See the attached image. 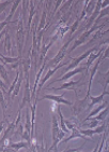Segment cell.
<instances>
[{
  "label": "cell",
  "instance_id": "52a82bcc",
  "mask_svg": "<svg viewBox=\"0 0 109 152\" xmlns=\"http://www.w3.org/2000/svg\"><path fill=\"white\" fill-rule=\"evenodd\" d=\"M62 66H65V64L59 65V66H56V67H54V69H50V70H49L48 72H47V75H46V76L44 77L43 79L41 80V83H40V88H42V86H43V84H44V83H45V82L47 81V80H48L49 78H50V77H52V75H54V73L56 72V71H57V69H58V68L62 67Z\"/></svg>",
  "mask_w": 109,
  "mask_h": 152
},
{
  "label": "cell",
  "instance_id": "5b68a950",
  "mask_svg": "<svg viewBox=\"0 0 109 152\" xmlns=\"http://www.w3.org/2000/svg\"><path fill=\"white\" fill-rule=\"evenodd\" d=\"M85 69H87V68L86 67H81V68H77V69H74L73 71H69L67 73H65V76H63L62 78H60V79L56 80V81H64V80H66V79H70V78H72L73 76H75L76 73L81 72V71H83Z\"/></svg>",
  "mask_w": 109,
  "mask_h": 152
},
{
  "label": "cell",
  "instance_id": "9c48e42d",
  "mask_svg": "<svg viewBox=\"0 0 109 152\" xmlns=\"http://www.w3.org/2000/svg\"><path fill=\"white\" fill-rule=\"evenodd\" d=\"M79 81H70V82H66V83H64V84H62L60 86V88H54L52 90H54V91H57V90H65V88H72L73 85L77 84ZM73 90V88H72Z\"/></svg>",
  "mask_w": 109,
  "mask_h": 152
},
{
  "label": "cell",
  "instance_id": "3957f363",
  "mask_svg": "<svg viewBox=\"0 0 109 152\" xmlns=\"http://www.w3.org/2000/svg\"><path fill=\"white\" fill-rule=\"evenodd\" d=\"M65 93H63L61 96H54V95H44L43 98H45V99H50L52 100V102H62V104H65V105H72V102H69V100H65L63 98V95Z\"/></svg>",
  "mask_w": 109,
  "mask_h": 152
},
{
  "label": "cell",
  "instance_id": "4fadbf2b",
  "mask_svg": "<svg viewBox=\"0 0 109 152\" xmlns=\"http://www.w3.org/2000/svg\"><path fill=\"white\" fill-rule=\"evenodd\" d=\"M11 148H14V149H20V148H25L27 147V143L25 142H20V143H13V145H10Z\"/></svg>",
  "mask_w": 109,
  "mask_h": 152
},
{
  "label": "cell",
  "instance_id": "277c9868",
  "mask_svg": "<svg viewBox=\"0 0 109 152\" xmlns=\"http://www.w3.org/2000/svg\"><path fill=\"white\" fill-rule=\"evenodd\" d=\"M93 51H94V49H90L89 51H88V52H86V53H83L82 55L81 56H79V57H78V58H76L74 61V63H73L72 65H71V66H70V67H67V69H66V70L67 71H70L71 70V69H73V68H75L76 67V66H77L78 64H79V63H80L81 61H82L83 58H86V57H88V56H90V54H91L92 52H93Z\"/></svg>",
  "mask_w": 109,
  "mask_h": 152
},
{
  "label": "cell",
  "instance_id": "8fae6325",
  "mask_svg": "<svg viewBox=\"0 0 109 152\" xmlns=\"http://www.w3.org/2000/svg\"><path fill=\"white\" fill-rule=\"evenodd\" d=\"M106 105H107V102H104V104H100V107H98V109H95L94 111H92L91 113L89 114V117L86 118V119H85V122H86V121H88V120H90V119H92V117H93V115H95V114H96V113H98V112H100V110H102V109H104V108H105V107H106Z\"/></svg>",
  "mask_w": 109,
  "mask_h": 152
},
{
  "label": "cell",
  "instance_id": "7c38bea8",
  "mask_svg": "<svg viewBox=\"0 0 109 152\" xmlns=\"http://www.w3.org/2000/svg\"><path fill=\"white\" fill-rule=\"evenodd\" d=\"M109 113V107H107V108H105V110L104 111H102L100 114H98V117L96 118H92V119H94V120H98V121H102V120H104L105 118L107 117V114ZM91 120V119H90Z\"/></svg>",
  "mask_w": 109,
  "mask_h": 152
},
{
  "label": "cell",
  "instance_id": "ba28073f",
  "mask_svg": "<svg viewBox=\"0 0 109 152\" xmlns=\"http://www.w3.org/2000/svg\"><path fill=\"white\" fill-rule=\"evenodd\" d=\"M104 49H100V52L98 53V54H90V56L88 57V61H87L86 64V68L87 70H89L90 66H91V64L93 63V61H95V58H98V57H100V55H102V52H103Z\"/></svg>",
  "mask_w": 109,
  "mask_h": 152
},
{
  "label": "cell",
  "instance_id": "9a60e30c",
  "mask_svg": "<svg viewBox=\"0 0 109 152\" xmlns=\"http://www.w3.org/2000/svg\"><path fill=\"white\" fill-rule=\"evenodd\" d=\"M1 57H2L3 59H6V61H10V63H11V61H17V59H18V58H10V59H8V58H6L4 56H1Z\"/></svg>",
  "mask_w": 109,
  "mask_h": 152
},
{
  "label": "cell",
  "instance_id": "7a4b0ae2",
  "mask_svg": "<svg viewBox=\"0 0 109 152\" xmlns=\"http://www.w3.org/2000/svg\"><path fill=\"white\" fill-rule=\"evenodd\" d=\"M104 131H105V124L98 126V129H81L80 133H81V134H83V135L89 136V137H92L94 134H102Z\"/></svg>",
  "mask_w": 109,
  "mask_h": 152
},
{
  "label": "cell",
  "instance_id": "30bf717a",
  "mask_svg": "<svg viewBox=\"0 0 109 152\" xmlns=\"http://www.w3.org/2000/svg\"><path fill=\"white\" fill-rule=\"evenodd\" d=\"M76 137H80V138H83V139H86V138L83 137L82 135H80L79 131H77L76 129H73V134H72V136H70L69 138H66V139L62 140V142H67L69 140H71V139H74V138H76Z\"/></svg>",
  "mask_w": 109,
  "mask_h": 152
},
{
  "label": "cell",
  "instance_id": "5bb4252c",
  "mask_svg": "<svg viewBox=\"0 0 109 152\" xmlns=\"http://www.w3.org/2000/svg\"><path fill=\"white\" fill-rule=\"evenodd\" d=\"M91 123L89 124V127L90 129H92V127H94V126H96L98 124V120H94V119H91Z\"/></svg>",
  "mask_w": 109,
  "mask_h": 152
},
{
  "label": "cell",
  "instance_id": "2e32d148",
  "mask_svg": "<svg viewBox=\"0 0 109 152\" xmlns=\"http://www.w3.org/2000/svg\"><path fill=\"white\" fill-rule=\"evenodd\" d=\"M72 150V149H71ZM71 150H65V151H63V152H69V151H71Z\"/></svg>",
  "mask_w": 109,
  "mask_h": 152
},
{
  "label": "cell",
  "instance_id": "8992f818",
  "mask_svg": "<svg viewBox=\"0 0 109 152\" xmlns=\"http://www.w3.org/2000/svg\"><path fill=\"white\" fill-rule=\"evenodd\" d=\"M105 95H109V92L103 91V93L100 94V96H98V97H92V96H90V99H91V104H90L89 108H91L92 106L95 105V104H100V102H103L104 96H105Z\"/></svg>",
  "mask_w": 109,
  "mask_h": 152
},
{
  "label": "cell",
  "instance_id": "6da1fadb",
  "mask_svg": "<svg viewBox=\"0 0 109 152\" xmlns=\"http://www.w3.org/2000/svg\"><path fill=\"white\" fill-rule=\"evenodd\" d=\"M64 136H65V132L61 131L60 126L58 125L57 118L52 117V146L49 148V151H50V150L57 151L58 143L62 140V138H63Z\"/></svg>",
  "mask_w": 109,
  "mask_h": 152
}]
</instances>
